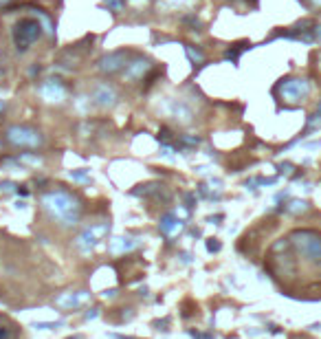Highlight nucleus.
<instances>
[{
    "label": "nucleus",
    "mask_w": 321,
    "mask_h": 339,
    "mask_svg": "<svg viewBox=\"0 0 321 339\" xmlns=\"http://www.w3.org/2000/svg\"><path fill=\"white\" fill-rule=\"evenodd\" d=\"M40 203H42V209L49 214L51 221H55L62 227H75L84 211L82 201L73 192H66L62 188L42 194Z\"/></svg>",
    "instance_id": "f257e3e1"
},
{
    "label": "nucleus",
    "mask_w": 321,
    "mask_h": 339,
    "mask_svg": "<svg viewBox=\"0 0 321 339\" xmlns=\"http://www.w3.org/2000/svg\"><path fill=\"white\" fill-rule=\"evenodd\" d=\"M291 247L297 251L308 264L321 267V231L315 229H295L288 236Z\"/></svg>",
    "instance_id": "f03ea898"
},
{
    "label": "nucleus",
    "mask_w": 321,
    "mask_h": 339,
    "mask_svg": "<svg viewBox=\"0 0 321 339\" xmlns=\"http://www.w3.org/2000/svg\"><path fill=\"white\" fill-rule=\"evenodd\" d=\"M42 31H44V26H42V22H38L36 18H20L18 22L13 24V33H11L13 46H16L20 53L29 51L31 44L42 38Z\"/></svg>",
    "instance_id": "7ed1b4c3"
},
{
    "label": "nucleus",
    "mask_w": 321,
    "mask_h": 339,
    "mask_svg": "<svg viewBox=\"0 0 321 339\" xmlns=\"http://www.w3.org/2000/svg\"><path fill=\"white\" fill-rule=\"evenodd\" d=\"M7 141L16 148H29V150H38L44 145V135L38 128L31 126H9L5 132Z\"/></svg>",
    "instance_id": "20e7f679"
},
{
    "label": "nucleus",
    "mask_w": 321,
    "mask_h": 339,
    "mask_svg": "<svg viewBox=\"0 0 321 339\" xmlns=\"http://www.w3.org/2000/svg\"><path fill=\"white\" fill-rule=\"evenodd\" d=\"M275 93L284 99L286 104L297 106V104H302V102L308 99L310 82H308V79H302V77H286V79H282V82L275 86Z\"/></svg>",
    "instance_id": "39448f33"
},
{
    "label": "nucleus",
    "mask_w": 321,
    "mask_h": 339,
    "mask_svg": "<svg viewBox=\"0 0 321 339\" xmlns=\"http://www.w3.org/2000/svg\"><path fill=\"white\" fill-rule=\"evenodd\" d=\"M110 234V223H102V225H88L82 234L75 238V247L82 254H90L97 244H102V240Z\"/></svg>",
    "instance_id": "423d86ee"
},
{
    "label": "nucleus",
    "mask_w": 321,
    "mask_h": 339,
    "mask_svg": "<svg viewBox=\"0 0 321 339\" xmlns=\"http://www.w3.org/2000/svg\"><path fill=\"white\" fill-rule=\"evenodd\" d=\"M38 93L44 102H51V104H62L66 99V95H69V90H66V86L59 77L44 79V82L38 86Z\"/></svg>",
    "instance_id": "0eeeda50"
},
{
    "label": "nucleus",
    "mask_w": 321,
    "mask_h": 339,
    "mask_svg": "<svg viewBox=\"0 0 321 339\" xmlns=\"http://www.w3.org/2000/svg\"><path fill=\"white\" fill-rule=\"evenodd\" d=\"M90 97L99 108H112V106H117V102H119V93L115 90V86H110L108 82H99L92 86Z\"/></svg>",
    "instance_id": "6e6552de"
},
{
    "label": "nucleus",
    "mask_w": 321,
    "mask_h": 339,
    "mask_svg": "<svg viewBox=\"0 0 321 339\" xmlns=\"http://www.w3.org/2000/svg\"><path fill=\"white\" fill-rule=\"evenodd\" d=\"M90 302V293L88 291H69V293H62L55 297V306L62 311H75L82 309L84 304Z\"/></svg>",
    "instance_id": "1a4fd4ad"
},
{
    "label": "nucleus",
    "mask_w": 321,
    "mask_h": 339,
    "mask_svg": "<svg viewBox=\"0 0 321 339\" xmlns=\"http://www.w3.org/2000/svg\"><path fill=\"white\" fill-rule=\"evenodd\" d=\"M150 71H152V59L139 55L132 59L130 64H125V69L121 73H123V79H128V82H139V79H143Z\"/></svg>",
    "instance_id": "9d476101"
},
{
    "label": "nucleus",
    "mask_w": 321,
    "mask_h": 339,
    "mask_svg": "<svg viewBox=\"0 0 321 339\" xmlns=\"http://www.w3.org/2000/svg\"><path fill=\"white\" fill-rule=\"evenodd\" d=\"M125 59H128V51H112L108 53V55H104L102 59H99V71L106 73V75H112V73H119V71H123L125 69Z\"/></svg>",
    "instance_id": "9b49d317"
},
{
    "label": "nucleus",
    "mask_w": 321,
    "mask_h": 339,
    "mask_svg": "<svg viewBox=\"0 0 321 339\" xmlns=\"http://www.w3.org/2000/svg\"><path fill=\"white\" fill-rule=\"evenodd\" d=\"M165 112L170 117H174L178 124H191L194 121V110L187 106L183 99H167V104H165Z\"/></svg>",
    "instance_id": "f8f14e48"
},
{
    "label": "nucleus",
    "mask_w": 321,
    "mask_h": 339,
    "mask_svg": "<svg viewBox=\"0 0 321 339\" xmlns=\"http://www.w3.org/2000/svg\"><path fill=\"white\" fill-rule=\"evenodd\" d=\"M271 271L275 275H286V278H293L297 273V264L295 260L288 256V254H282V256H273L271 258Z\"/></svg>",
    "instance_id": "ddd939ff"
},
{
    "label": "nucleus",
    "mask_w": 321,
    "mask_h": 339,
    "mask_svg": "<svg viewBox=\"0 0 321 339\" xmlns=\"http://www.w3.org/2000/svg\"><path fill=\"white\" fill-rule=\"evenodd\" d=\"M183 227H185V223L178 218V214H172V211H167V214L160 216V223H158L160 234L174 236V234H178V231L183 229Z\"/></svg>",
    "instance_id": "4468645a"
},
{
    "label": "nucleus",
    "mask_w": 321,
    "mask_h": 339,
    "mask_svg": "<svg viewBox=\"0 0 321 339\" xmlns=\"http://www.w3.org/2000/svg\"><path fill=\"white\" fill-rule=\"evenodd\" d=\"M139 244H141V240H137V238H128V236L112 238V240H110V254H115V256L128 254V251L137 249Z\"/></svg>",
    "instance_id": "2eb2a0df"
},
{
    "label": "nucleus",
    "mask_w": 321,
    "mask_h": 339,
    "mask_svg": "<svg viewBox=\"0 0 321 339\" xmlns=\"http://www.w3.org/2000/svg\"><path fill=\"white\" fill-rule=\"evenodd\" d=\"M163 192V185L160 183H145V185H139L137 190H132L135 196H152V194H158Z\"/></svg>",
    "instance_id": "dca6fc26"
},
{
    "label": "nucleus",
    "mask_w": 321,
    "mask_h": 339,
    "mask_svg": "<svg viewBox=\"0 0 321 339\" xmlns=\"http://www.w3.org/2000/svg\"><path fill=\"white\" fill-rule=\"evenodd\" d=\"M275 183H277V176H269V178L253 176V178H249V181L244 183V188L251 190V192H258V185H275Z\"/></svg>",
    "instance_id": "f3484780"
},
{
    "label": "nucleus",
    "mask_w": 321,
    "mask_h": 339,
    "mask_svg": "<svg viewBox=\"0 0 321 339\" xmlns=\"http://www.w3.org/2000/svg\"><path fill=\"white\" fill-rule=\"evenodd\" d=\"M286 207V211H288V214H304V211H308L310 209V205L306 203V201H299V198H295V201H291L288 205H284Z\"/></svg>",
    "instance_id": "a211bd4d"
},
{
    "label": "nucleus",
    "mask_w": 321,
    "mask_h": 339,
    "mask_svg": "<svg viewBox=\"0 0 321 339\" xmlns=\"http://www.w3.org/2000/svg\"><path fill=\"white\" fill-rule=\"evenodd\" d=\"M277 174H279V176H286V178H291V176H293V178H299V176L304 174V172H295V165L286 161V163H279V165H277Z\"/></svg>",
    "instance_id": "6ab92c4d"
},
{
    "label": "nucleus",
    "mask_w": 321,
    "mask_h": 339,
    "mask_svg": "<svg viewBox=\"0 0 321 339\" xmlns=\"http://www.w3.org/2000/svg\"><path fill=\"white\" fill-rule=\"evenodd\" d=\"M196 145H200V137H178V145H176V150H183L187 152V148H196Z\"/></svg>",
    "instance_id": "aec40b11"
},
{
    "label": "nucleus",
    "mask_w": 321,
    "mask_h": 339,
    "mask_svg": "<svg viewBox=\"0 0 321 339\" xmlns=\"http://www.w3.org/2000/svg\"><path fill=\"white\" fill-rule=\"evenodd\" d=\"M0 339H18V330L11 324H0Z\"/></svg>",
    "instance_id": "412c9836"
},
{
    "label": "nucleus",
    "mask_w": 321,
    "mask_h": 339,
    "mask_svg": "<svg viewBox=\"0 0 321 339\" xmlns=\"http://www.w3.org/2000/svg\"><path fill=\"white\" fill-rule=\"evenodd\" d=\"M69 176L73 178V181H77V183H90V176H88V172H86V170H71Z\"/></svg>",
    "instance_id": "4be33fe9"
},
{
    "label": "nucleus",
    "mask_w": 321,
    "mask_h": 339,
    "mask_svg": "<svg viewBox=\"0 0 321 339\" xmlns=\"http://www.w3.org/2000/svg\"><path fill=\"white\" fill-rule=\"evenodd\" d=\"M185 53H187V57H189L194 64H200V62H203V59H205V57H203V53H200V51H196V49H194V46H189V44L185 46Z\"/></svg>",
    "instance_id": "5701e85b"
},
{
    "label": "nucleus",
    "mask_w": 321,
    "mask_h": 339,
    "mask_svg": "<svg viewBox=\"0 0 321 339\" xmlns=\"http://www.w3.org/2000/svg\"><path fill=\"white\" fill-rule=\"evenodd\" d=\"M189 5V0H160L158 7H165V9H176V7Z\"/></svg>",
    "instance_id": "b1692460"
},
{
    "label": "nucleus",
    "mask_w": 321,
    "mask_h": 339,
    "mask_svg": "<svg viewBox=\"0 0 321 339\" xmlns=\"http://www.w3.org/2000/svg\"><path fill=\"white\" fill-rule=\"evenodd\" d=\"M220 249H222V244H220L218 238H209V240H207V251H209V254H218Z\"/></svg>",
    "instance_id": "393cba45"
},
{
    "label": "nucleus",
    "mask_w": 321,
    "mask_h": 339,
    "mask_svg": "<svg viewBox=\"0 0 321 339\" xmlns=\"http://www.w3.org/2000/svg\"><path fill=\"white\" fill-rule=\"evenodd\" d=\"M36 328H40V330H51V328H57V326H62V322H57V324H49V322H36L33 324Z\"/></svg>",
    "instance_id": "a878e982"
},
{
    "label": "nucleus",
    "mask_w": 321,
    "mask_h": 339,
    "mask_svg": "<svg viewBox=\"0 0 321 339\" xmlns=\"http://www.w3.org/2000/svg\"><path fill=\"white\" fill-rule=\"evenodd\" d=\"M172 139V130L170 128H160V132H158V141L160 143H167Z\"/></svg>",
    "instance_id": "bb28decb"
},
{
    "label": "nucleus",
    "mask_w": 321,
    "mask_h": 339,
    "mask_svg": "<svg viewBox=\"0 0 321 339\" xmlns=\"http://www.w3.org/2000/svg\"><path fill=\"white\" fill-rule=\"evenodd\" d=\"M187 333H189V337H194V339H213V335H209V333H198V330H194V328H189Z\"/></svg>",
    "instance_id": "cd10ccee"
},
{
    "label": "nucleus",
    "mask_w": 321,
    "mask_h": 339,
    "mask_svg": "<svg viewBox=\"0 0 321 339\" xmlns=\"http://www.w3.org/2000/svg\"><path fill=\"white\" fill-rule=\"evenodd\" d=\"M22 163H31V165H38L40 163V157L36 155H22V159H20Z\"/></svg>",
    "instance_id": "c85d7f7f"
},
{
    "label": "nucleus",
    "mask_w": 321,
    "mask_h": 339,
    "mask_svg": "<svg viewBox=\"0 0 321 339\" xmlns=\"http://www.w3.org/2000/svg\"><path fill=\"white\" fill-rule=\"evenodd\" d=\"M16 188H18V185L11 183V181H3V183H0V190H3V192H13Z\"/></svg>",
    "instance_id": "c756f323"
},
{
    "label": "nucleus",
    "mask_w": 321,
    "mask_h": 339,
    "mask_svg": "<svg viewBox=\"0 0 321 339\" xmlns=\"http://www.w3.org/2000/svg\"><path fill=\"white\" fill-rule=\"evenodd\" d=\"M185 201H187V207H194V205H196V196H194V194H185Z\"/></svg>",
    "instance_id": "7c9ffc66"
},
{
    "label": "nucleus",
    "mask_w": 321,
    "mask_h": 339,
    "mask_svg": "<svg viewBox=\"0 0 321 339\" xmlns=\"http://www.w3.org/2000/svg\"><path fill=\"white\" fill-rule=\"evenodd\" d=\"M84 317H86V320H95V317H99V311H97V309H90Z\"/></svg>",
    "instance_id": "2f4dec72"
},
{
    "label": "nucleus",
    "mask_w": 321,
    "mask_h": 339,
    "mask_svg": "<svg viewBox=\"0 0 321 339\" xmlns=\"http://www.w3.org/2000/svg\"><path fill=\"white\" fill-rule=\"evenodd\" d=\"M180 262H183V264H189V262H191V256L187 254V251H183V254H180Z\"/></svg>",
    "instance_id": "473e14b6"
},
{
    "label": "nucleus",
    "mask_w": 321,
    "mask_h": 339,
    "mask_svg": "<svg viewBox=\"0 0 321 339\" xmlns=\"http://www.w3.org/2000/svg\"><path fill=\"white\" fill-rule=\"evenodd\" d=\"M315 40L321 44V24H315Z\"/></svg>",
    "instance_id": "72a5a7b5"
},
{
    "label": "nucleus",
    "mask_w": 321,
    "mask_h": 339,
    "mask_svg": "<svg viewBox=\"0 0 321 339\" xmlns=\"http://www.w3.org/2000/svg\"><path fill=\"white\" fill-rule=\"evenodd\" d=\"M117 295V289H106L104 291V297H115Z\"/></svg>",
    "instance_id": "f704fd0d"
},
{
    "label": "nucleus",
    "mask_w": 321,
    "mask_h": 339,
    "mask_svg": "<svg viewBox=\"0 0 321 339\" xmlns=\"http://www.w3.org/2000/svg\"><path fill=\"white\" fill-rule=\"evenodd\" d=\"M218 221H222V214H218V216H209V218H207V223H216V225H218Z\"/></svg>",
    "instance_id": "c9c22d12"
},
{
    "label": "nucleus",
    "mask_w": 321,
    "mask_h": 339,
    "mask_svg": "<svg viewBox=\"0 0 321 339\" xmlns=\"http://www.w3.org/2000/svg\"><path fill=\"white\" fill-rule=\"evenodd\" d=\"M18 194H20V196H29V190H26V188L20 190V188H18Z\"/></svg>",
    "instance_id": "e433bc0d"
},
{
    "label": "nucleus",
    "mask_w": 321,
    "mask_h": 339,
    "mask_svg": "<svg viewBox=\"0 0 321 339\" xmlns=\"http://www.w3.org/2000/svg\"><path fill=\"white\" fill-rule=\"evenodd\" d=\"M310 7H321V0H308Z\"/></svg>",
    "instance_id": "4c0bfd02"
},
{
    "label": "nucleus",
    "mask_w": 321,
    "mask_h": 339,
    "mask_svg": "<svg viewBox=\"0 0 321 339\" xmlns=\"http://www.w3.org/2000/svg\"><path fill=\"white\" fill-rule=\"evenodd\" d=\"M0 150H3V141H0Z\"/></svg>",
    "instance_id": "58836bf2"
}]
</instances>
